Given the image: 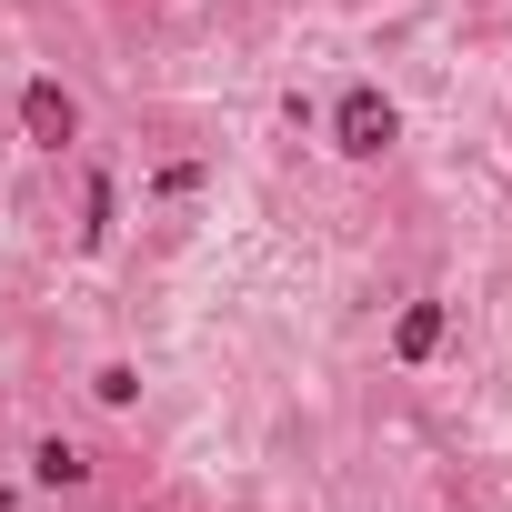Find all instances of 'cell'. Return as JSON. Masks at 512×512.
Instances as JSON below:
<instances>
[{"label": "cell", "mask_w": 512, "mask_h": 512, "mask_svg": "<svg viewBox=\"0 0 512 512\" xmlns=\"http://www.w3.org/2000/svg\"><path fill=\"white\" fill-rule=\"evenodd\" d=\"M81 472H91V462H81L71 442H41V482H81Z\"/></svg>", "instance_id": "cell-4"}, {"label": "cell", "mask_w": 512, "mask_h": 512, "mask_svg": "<svg viewBox=\"0 0 512 512\" xmlns=\"http://www.w3.org/2000/svg\"><path fill=\"white\" fill-rule=\"evenodd\" d=\"M21 131H31L41 151H61V141L81 131V101H71L61 81H31V91H21Z\"/></svg>", "instance_id": "cell-2"}, {"label": "cell", "mask_w": 512, "mask_h": 512, "mask_svg": "<svg viewBox=\"0 0 512 512\" xmlns=\"http://www.w3.org/2000/svg\"><path fill=\"white\" fill-rule=\"evenodd\" d=\"M392 131H402V111H392L382 91H342V151H352V161L392 151Z\"/></svg>", "instance_id": "cell-1"}, {"label": "cell", "mask_w": 512, "mask_h": 512, "mask_svg": "<svg viewBox=\"0 0 512 512\" xmlns=\"http://www.w3.org/2000/svg\"><path fill=\"white\" fill-rule=\"evenodd\" d=\"M432 342H442V302H412V312H402V362H422Z\"/></svg>", "instance_id": "cell-3"}]
</instances>
